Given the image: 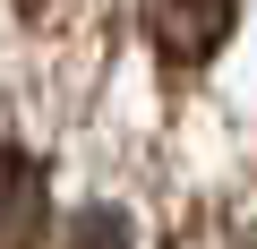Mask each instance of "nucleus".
<instances>
[{"mask_svg":"<svg viewBox=\"0 0 257 249\" xmlns=\"http://www.w3.org/2000/svg\"><path fill=\"white\" fill-rule=\"evenodd\" d=\"M138 18H146V43H155L172 69H197V60L223 52L240 0H138Z\"/></svg>","mask_w":257,"mask_h":249,"instance_id":"obj_1","label":"nucleus"},{"mask_svg":"<svg viewBox=\"0 0 257 249\" xmlns=\"http://www.w3.org/2000/svg\"><path fill=\"white\" fill-rule=\"evenodd\" d=\"M52 232V181L35 155L0 146V249H43Z\"/></svg>","mask_w":257,"mask_h":249,"instance_id":"obj_2","label":"nucleus"},{"mask_svg":"<svg viewBox=\"0 0 257 249\" xmlns=\"http://www.w3.org/2000/svg\"><path fill=\"white\" fill-rule=\"evenodd\" d=\"M69 249H128V223H120L111 206H94V215L77 223V240H69Z\"/></svg>","mask_w":257,"mask_h":249,"instance_id":"obj_3","label":"nucleus"}]
</instances>
